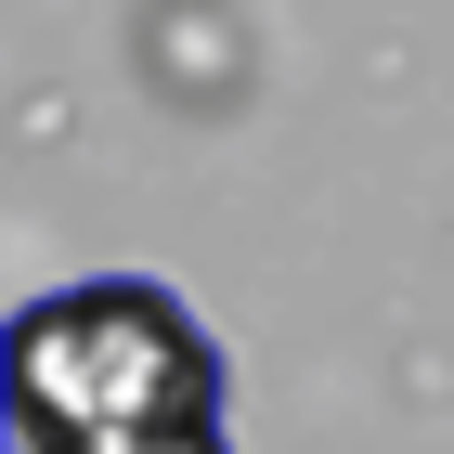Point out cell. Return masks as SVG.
<instances>
[{"mask_svg":"<svg viewBox=\"0 0 454 454\" xmlns=\"http://www.w3.org/2000/svg\"><path fill=\"white\" fill-rule=\"evenodd\" d=\"M0 377H13V442H91V428L221 416L234 364L156 273H91V286H52L13 312Z\"/></svg>","mask_w":454,"mask_h":454,"instance_id":"cell-1","label":"cell"},{"mask_svg":"<svg viewBox=\"0 0 454 454\" xmlns=\"http://www.w3.org/2000/svg\"><path fill=\"white\" fill-rule=\"evenodd\" d=\"M13 454H234V428L182 416V428H91V442H13Z\"/></svg>","mask_w":454,"mask_h":454,"instance_id":"cell-2","label":"cell"}]
</instances>
